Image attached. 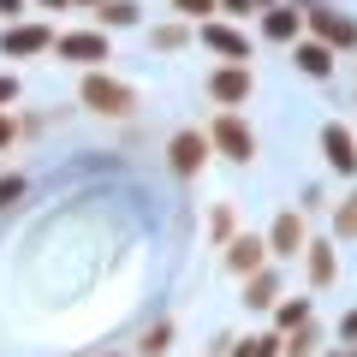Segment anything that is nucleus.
I'll list each match as a JSON object with an SVG mask.
<instances>
[{
	"label": "nucleus",
	"mask_w": 357,
	"mask_h": 357,
	"mask_svg": "<svg viewBox=\"0 0 357 357\" xmlns=\"http://www.w3.org/2000/svg\"><path fill=\"white\" fill-rule=\"evenodd\" d=\"M208 96H215V102H227V107H238L244 96H250V72H244V66L215 72V77H208Z\"/></svg>",
	"instance_id": "obj_5"
},
{
	"label": "nucleus",
	"mask_w": 357,
	"mask_h": 357,
	"mask_svg": "<svg viewBox=\"0 0 357 357\" xmlns=\"http://www.w3.org/2000/svg\"><path fill=\"white\" fill-rule=\"evenodd\" d=\"M0 48H6V54H42V48H54V36L42 24H18V30H6Z\"/></svg>",
	"instance_id": "obj_9"
},
{
	"label": "nucleus",
	"mask_w": 357,
	"mask_h": 357,
	"mask_svg": "<svg viewBox=\"0 0 357 357\" xmlns=\"http://www.w3.org/2000/svg\"><path fill=\"white\" fill-rule=\"evenodd\" d=\"M298 66H304L310 77H328L333 72V48H321V42H298Z\"/></svg>",
	"instance_id": "obj_11"
},
{
	"label": "nucleus",
	"mask_w": 357,
	"mask_h": 357,
	"mask_svg": "<svg viewBox=\"0 0 357 357\" xmlns=\"http://www.w3.org/2000/svg\"><path fill=\"white\" fill-rule=\"evenodd\" d=\"M304 250H310V280L328 286L333 280V250H328V244H304Z\"/></svg>",
	"instance_id": "obj_13"
},
{
	"label": "nucleus",
	"mask_w": 357,
	"mask_h": 357,
	"mask_svg": "<svg viewBox=\"0 0 357 357\" xmlns=\"http://www.w3.org/2000/svg\"><path fill=\"white\" fill-rule=\"evenodd\" d=\"M167 340H173V328H167V321H161V328H149V333H143V357H161Z\"/></svg>",
	"instance_id": "obj_16"
},
{
	"label": "nucleus",
	"mask_w": 357,
	"mask_h": 357,
	"mask_svg": "<svg viewBox=\"0 0 357 357\" xmlns=\"http://www.w3.org/2000/svg\"><path fill=\"white\" fill-rule=\"evenodd\" d=\"M48 6H66V0H48Z\"/></svg>",
	"instance_id": "obj_26"
},
{
	"label": "nucleus",
	"mask_w": 357,
	"mask_h": 357,
	"mask_svg": "<svg viewBox=\"0 0 357 357\" xmlns=\"http://www.w3.org/2000/svg\"><path fill=\"white\" fill-rule=\"evenodd\" d=\"M13 96H18V84H13V77H0V102H13Z\"/></svg>",
	"instance_id": "obj_24"
},
{
	"label": "nucleus",
	"mask_w": 357,
	"mask_h": 357,
	"mask_svg": "<svg viewBox=\"0 0 357 357\" xmlns=\"http://www.w3.org/2000/svg\"><path fill=\"white\" fill-rule=\"evenodd\" d=\"M304 321H310V304H304V298H298V304H286V310H280V328H304Z\"/></svg>",
	"instance_id": "obj_18"
},
{
	"label": "nucleus",
	"mask_w": 357,
	"mask_h": 357,
	"mask_svg": "<svg viewBox=\"0 0 357 357\" xmlns=\"http://www.w3.org/2000/svg\"><path fill=\"white\" fill-rule=\"evenodd\" d=\"M268 250H274V256H298V250H304V220L280 215V220H274V232H268Z\"/></svg>",
	"instance_id": "obj_7"
},
{
	"label": "nucleus",
	"mask_w": 357,
	"mask_h": 357,
	"mask_svg": "<svg viewBox=\"0 0 357 357\" xmlns=\"http://www.w3.org/2000/svg\"><path fill=\"white\" fill-rule=\"evenodd\" d=\"M268 36H274V42H292L298 36V13H286V6H280V13H268Z\"/></svg>",
	"instance_id": "obj_14"
},
{
	"label": "nucleus",
	"mask_w": 357,
	"mask_h": 357,
	"mask_svg": "<svg viewBox=\"0 0 357 357\" xmlns=\"http://www.w3.org/2000/svg\"><path fill=\"white\" fill-rule=\"evenodd\" d=\"M13 143V114H0V149Z\"/></svg>",
	"instance_id": "obj_23"
},
{
	"label": "nucleus",
	"mask_w": 357,
	"mask_h": 357,
	"mask_svg": "<svg viewBox=\"0 0 357 357\" xmlns=\"http://www.w3.org/2000/svg\"><path fill=\"white\" fill-rule=\"evenodd\" d=\"M208 149L232 155V161H250V155H256V137H250V126H244L238 114H220L215 131H208Z\"/></svg>",
	"instance_id": "obj_2"
},
{
	"label": "nucleus",
	"mask_w": 357,
	"mask_h": 357,
	"mask_svg": "<svg viewBox=\"0 0 357 357\" xmlns=\"http://www.w3.org/2000/svg\"><path fill=\"white\" fill-rule=\"evenodd\" d=\"M274 351H280V340H268V333H262V340H244L232 357H274Z\"/></svg>",
	"instance_id": "obj_17"
},
{
	"label": "nucleus",
	"mask_w": 357,
	"mask_h": 357,
	"mask_svg": "<svg viewBox=\"0 0 357 357\" xmlns=\"http://www.w3.org/2000/svg\"><path fill=\"white\" fill-rule=\"evenodd\" d=\"M262 256H268V244H262V238H232L227 268H238V274H262Z\"/></svg>",
	"instance_id": "obj_10"
},
{
	"label": "nucleus",
	"mask_w": 357,
	"mask_h": 357,
	"mask_svg": "<svg viewBox=\"0 0 357 357\" xmlns=\"http://www.w3.org/2000/svg\"><path fill=\"white\" fill-rule=\"evenodd\" d=\"M18 197H24V178H18V173H13V178H0V208H13Z\"/></svg>",
	"instance_id": "obj_19"
},
{
	"label": "nucleus",
	"mask_w": 357,
	"mask_h": 357,
	"mask_svg": "<svg viewBox=\"0 0 357 357\" xmlns=\"http://www.w3.org/2000/svg\"><path fill=\"white\" fill-rule=\"evenodd\" d=\"M131 18H137V6H126V0H114V6H107V24H131Z\"/></svg>",
	"instance_id": "obj_21"
},
{
	"label": "nucleus",
	"mask_w": 357,
	"mask_h": 357,
	"mask_svg": "<svg viewBox=\"0 0 357 357\" xmlns=\"http://www.w3.org/2000/svg\"><path fill=\"white\" fill-rule=\"evenodd\" d=\"M0 13H24V0H0Z\"/></svg>",
	"instance_id": "obj_25"
},
{
	"label": "nucleus",
	"mask_w": 357,
	"mask_h": 357,
	"mask_svg": "<svg viewBox=\"0 0 357 357\" xmlns=\"http://www.w3.org/2000/svg\"><path fill=\"white\" fill-rule=\"evenodd\" d=\"M203 42H208V48H220V54H238V60L250 54V42L232 36V30H220V24H203Z\"/></svg>",
	"instance_id": "obj_12"
},
{
	"label": "nucleus",
	"mask_w": 357,
	"mask_h": 357,
	"mask_svg": "<svg viewBox=\"0 0 357 357\" xmlns=\"http://www.w3.org/2000/svg\"><path fill=\"white\" fill-rule=\"evenodd\" d=\"M203 155H208V137H203V131H178V137L167 143V161H173V173H185V178L203 167Z\"/></svg>",
	"instance_id": "obj_3"
},
{
	"label": "nucleus",
	"mask_w": 357,
	"mask_h": 357,
	"mask_svg": "<svg viewBox=\"0 0 357 357\" xmlns=\"http://www.w3.org/2000/svg\"><path fill=\"white\" fill-rule=\"evenodd\" d=\"M310 24H316L321 48H351V42H357V24H351V18H340V13H328V6H316Z\"/></svg>",
	"instance_id": "obj_4"
},
{
	"label": "nucleus",
	"mask_w": 357,
	"mask_h": 357,
	"mask_svg": "<svg viewBox=\"0 0 357 357\" xmlns=\"http://www.w3.org/2000/svg\"><path fill=\"white\" fill-rule=\"evenodd\" d=\"M84 107H96V114H107V119H126L131 107H137V96H131L119 77L89 72V77H84Z\"/></svg>",
	"instance_id": "obj_1"
},
{
	"label": "nucleus",
	"mask_w": 357,
	"mask_h": 357,
	"mask_svg": "<svg viewBox=\"0 0 357 357\" xmlns=\"http://www.w3.org/2000/svg\"><path fill=\"white\" fill-rule=\"evenodd\" d=\"M54 48H60V60H107V36H60L54 42Z\"/></svg>",
	"instance_id": "obj_8"
},
{
	"label": "nucleus",
	"mask_w": 357,
	"mask_h": 357,
	"mask_svg": "<svg viewBox=\"0 0 357 357\" xmlns=\"http://www.w3.org/2000/svg\"><path fill=\"white\" fill-rule=\"evenodd\" d=\"M178 13H215V0H178Z\"/></svg>",
	"instance_id": "obj_22"
},
{
	"label": "nucleus",
	"mask_w": 357,
	"mask_h": 357,
	"mask_svg": "<svg viewBox=\"0 0 357 357\" xmlns=\"http://www.w3.org/2000/svg\"><path fill=\"white\" fill-rule=\"evenodd\" d=\"M321 149H328V161L340 167V173H351V167H357V137H351L345 126H328V131H321Z\"/></svg>",
	"instance_id": "obj_6"
},
{
	"label": "nucleus",
	"mask_w": 357,
	"mask_h": 357,
	"mask_svg": "<svg viewBox=\"0 0 357 357\" xmlns=\"http://www.w3.org/2000/svg\"><path fill=\"white\" fill-rule=\"evenodd\" d=\"M333 227H340V232H345V238H351V232H357V197H351V203H345V208H340V215H333Z\"/></svg>",
	"instance_id": "obj_20"
},
{
	"label": "nucleus",
	"mask_w": 357,
	"mask_h": 357,
	"mask_svg": "<svg viewBox=\"0 0 357 357\" xmlns=\"http://www.w3.org/2000/svg\"><path fill=\"white\" fill-rule=\"evenodd\" d=\"M250 304H256V310L274 304V280H268V274H250Z\"/></svg>",
	"instance_id": "obj_15"
}]
</instances>
